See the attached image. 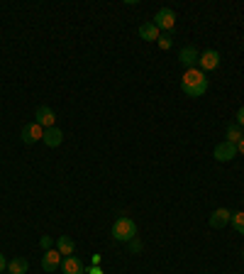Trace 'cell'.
<instances>
[{"mask_svg":"<svg viewBox=\"0 0 244 274\" xmlns=\"http://www.w3.org/2000/svg\"><path fill=\"white\" fill-rule=\"evenodd\" d=\"M181 88H183V93L190 98H200L208 91V79H205V74L200 68H188L183 76H181Z\"/></svg>","mask_w":244,"mask_h":274,"instance_id":"cell-1","label":"cell"},{"mask_svg":"<svg viewBox=\"0 0 244 274\" xmlns=\"http://www.w3.org/2000/svg\"><path fill=\"white\" fill-rule=\"evenodd\" d=\"M137 237V223L127 216H120V218L112 223V240L117 243H130Z\"/></svg>","mask_w":244,"mask_h":274,"instance_id":"cell-2","label":"cell"},{"mask_svg":"<svg viewBox=\"0 0 244 274\" xmlns=\"http://www.w3.org/2000/svg\"><path fill=\"white\" fill-rule=\"evenodd\" d=\"M156 27H159V32H169V29H174V25H176V13L171 10V8H161V10H156V15H154V20H151Z\"/></svg>","mask_w":244,"mask_h":274,"instance_id":"cell-3","label":"cell"},{"mask_svg":"<svg viewBox=\"0 0 244 274\" xmlns=\"http://www.w3.org/2000/svg\"><path fill=\"white\" fill-rule=\"evenodd\" d=\"M34 123L42 125L44 130H49V127H56V113L49 106H39V108L34 110Z\"/></svg>","mask_w":244,"mask_h":274,"instance_id":"cell-4","label":"cell"},{"mask_svg":"<svg viewBox=\"0 0 244 274\" xmlns=\"http://www.w3.org/2000/svg\"><path fill=\"white\" fill-rule=\"evenodd\" d=\"M217 66H220V52L205 49L203 54H200V59H198V68L205 74V71H215Z\"/></svg>","mask_w":244,"mask_h":274,"instance_id":"cell-5","label":"cell"},{"mask_svg":"<svg viewBox=\"0 0 244 274\" xmlns=\"http://www.w3.org/2000/svg\"><path fill=\"white\" fill-rule=\"evenodd\" d=\"M20 135H22V142H25V145H34V142H39L42 137H44V127L37 123H27L22 127Z\"/></svg>","mask_w":244,"mask_h":274,"instance_id":"cell-6","label":"cell"},{"mask_svg":"<svg viewBox=\"0 0 244 274\" xmlns=\"http://www.w3.org/2000/svg\"><path fill=\"white\" fill-rule=\"evenodd\" d=\"M213 154H215L217 162H230L239 152H237V145H232V142H220L215 150H213Z\"/></svg>","mask_w":244,"mask_h":274,"instance_id":"cell-7","label":"cell"},{"mask_svg":"<svg viewBox=\"0 0 244 274\" xmlns=\"http://www.w3.org/2000/svg\"><path fill=\"white\" fill-rule=\"evenodd\" d=\"M59 267H61V255H59V250H47L44 257H42V269H44V272H56Z\"/></svg>","mask_w":244,"mask_h":274,"instance_id":"cell-8","label":"cell"},{"mask_svg":"<svg viewBox=\"0 0 244 274\" xmlns=\"http://www.w3.org/2000/svg\"><path fill=\"white\" fill-rule=\"evenodd\" d=\"M61 272L64 274H86V264H83L76 255H68L61 262Z\"/></svg>","mask_w":244,"mask_h":274,"instance_id":"cell-9","label":"cell"},{"mask_svg":"<svg viewBox=\"0 0 244 274\" xmlns=\"http://www.w3.org/2000/svg\"><path fill=\"white\" fill-rule=\"evenodd\" d=\"M230 218H232V211H227V208H217V211L210 213V228L220 230V228H225V225L230 223Z\"/></svg>","mask_w":244,"mask_h":274,"instance_id":"cell-10","label":"cell"},{"mask_svg":"<svg viewBox=\"0 0 244 274\" xmlns=\"http://www.w3.org/2000/svg\"><path fill=\"white\" fill-rule=\"evenodd\" d=\"M178 59H181V64H183V66L195 68L200 54H198V49H195V47H183V49H181V54H178Z\"/></svg>","mask_w":244,"mask_h":274,"instance_id":"cell-11","label":"cell"},{"mask_svg":"<svg viewBox=\"0 0 244 274\" xmlns=\"http://www.w3.org/2000/svg\"><path fill=\"white\" fill-rule=\"evenodd\" d=\"M42 140H44L47 147L54 150V147H59V145L64 142V132H61L59 127H49V130H44V137H42Z\"/></svg>","mask_w":244,"mask_h":274,"instance_id":"cell-12","label":"cell"},{"mask_svg":"<svg viewBox=\"0 0 244 274\" xmlns=\"http://www.w3.org/2000/svg\"><path fill=\"white\" fill-rule=\"evenodd\" d=\"M139 37L144 42H156L161 37V32H159V27L154 22H144V25H139Z\"/></svg>","mask_w":244,"mask_h":274,"instance_id":"cell-13","label":"cell"},{"mask_svg":"<svg viewBox=\"0 0 244 274\" xmlns=\"http://www.w3.org/2000/svg\"><path fill=\"white\" fill-rule=\"evenodd\" d=\"M29 269V262L22 260V257H13L8 262V274H27Z\"/></svg>","mask_w":244,"mask_h":274,"instance_id":"cell-14","label":"cell"},{"mask_svg":"<svg viewBox=\"0 0 244 274\" xmlns=\"http://www.w3.org/2000/svg\"><path fill=\"white\" fill-rule=\"evenodd\" d=\"M56 250H59V255H73V250H76V243L68 237V235H61L59 240H56Z\"/></svg>","mask_w":244,"mask_h":274,"instance_id":"cell-15","label":"cell"},{"mask_svg":"<svg viewBox=\"0 0 244 274\" xmlns=\"http://www.w3.org/2000/svg\"><path fill=\"white\" fill-rule=\"evenodd\" d=\"M225 137H227V140H225V142H232V145H239V140H242V127H239V125L237 123H230L227 125V130H225Z\"/></svg>","mask_w":244,"mask_h":274,"instance_id":"cell-16","label":"cell"},{"mask_svg":"<svg viewBox=\"0 0 244 274\" xmlns=\"http://www.w3.org/2000/svg\"><path fill=\"white\" fill-rule=\"evenodd\" d=\"M230 223H232V228H234L237 233L244 235V211H237V213H232Z\"/></svg>","mask_w":244,"mask_h":274,"instance_id":"cell-17","label":"cell"},{"mask_svg":"<svg viewBox=\"0 0 244 274\" xmlns=\"http://www.w3.org/2000/svg\"><path fill=\"white\" fill-rule=\"evenodd\" d=\"M156 44H159L161 52H169V49L174 47V37H171V35H161V37L156 40Z\"/></svg>","mask_w":244,"mask_h":274,"instance_id":"cell-18","label":"cell"},{"mask_svg":"<svg viewBox=\"0 0 244 274\" xmlns=\"http://www.w3.org/2000/svg\"><path fill=\"white\" fill-rule=\"evenodd\" d=\"M52 245H54V243H52V237H49V235H42V237H39V247L44 250V252H47V250H52Z\"/></svg>","mask_w":244,"mask_h":274,"instance_id":"cell-19","label":"cell"},{"mask_svg":"<svg viewBox=\"0 0 244 274\" xmlns=\"http://www.w3.org/2000/svg\"><path fill=\"white\" fill-rule=\"evenodd\" d=\"M142 247H144L142 245V240H137V237L135 240H130V252H135L137 255V252H142Z\"/></svg>","mask_w":244,"mask_h":274,"instance_id":"cell-20","label":"cell"},{"mask_svg":"<svg viewBox=\"0 0 244 274\" xmlns=\"http://www.w3.org/2000/svg\"><path fill=\"white\" fill-rule=\"evenodd\" d=\"M237 125H239V127H244V106L237 110Z\"/></svg>","mask_w":244,"mask_h":274,"instance_id":"cell-21","label":"cell"},{"mask_svg":"<svg viewBox=\"0 0 244 274\" xmlns=\"http://www.w3.org/2000/svg\"><path fill=\"white\" fill-rule=\"evenodd\" d=\"M8 269V262H5V255L0 252V272H5Z\"/></svg>","mask_w":244,"mask_h":274,"instance_id":"cell-22","label":"cell"},{"mask_svg":"<svg viewBox=\"0 0 244 274\" xmlns=\"http://www.w3.org/2000/svg\"><path fill=\"white\" fill-rule=\"evenodd\" d=\"M86 274H103V272H100V269L93 264V267H86Z\"/></svg>","mask_w":244,"mask_h":274,"instance_id":"cell-23","label":"cell"},{"mask_svg":"<svg viewBox=\"0 0 244 274\" xmlns=\"http://www.w3.org/2000/svg\"><path fill=\"white\" fill-rule=\"evenodd\" d=\"M237 152H239V154H244V137L239 140V145H237Z\"/></svg>","mask_w":244,"mask_h":274,"instance_id":"cell-24","label":"cell"},{"mask_svg":"<svg viewBox=\"0 0 244 274\" xmlns=\"http://www.w3.org/2000/svg\"><path fill=\"white\" fill-rule=\"evenodd\" d=\"M242 260H244V250H242Z\"/></svg>","mask_w":244,"mask_h":274,"instance_id":"cell-25","label":"cell"},{"mask_svg":"<svg viewBox=\"0 0 244 274\" xmlns=\"http://www.w3.org/2000/svg\"><path fill=\"white\" fill-rule=\"evenodd\" d=\"M0 274H5V272H0Z\"/></svg>","mask_w":244,"mask_h":274,"instance_id":"cell-26","label":"cell"}]
</instances>
